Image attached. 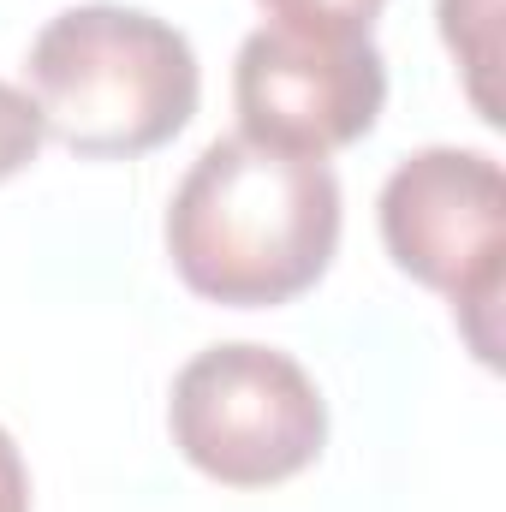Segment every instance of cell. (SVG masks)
<instances>
[{
  "mask_svg": "<svg viewBox=\"0 0 506 512\" xmlns=\"http://www.w3.org/2000/svg\"><path fill=\"white\" fill-rule=\"evenodd\" d=\"M340 251V179L316 155L215 137L167 203V256L215 304L262 310L310 292Z\"/></svg>",
  "mask_w": 506,
  "mask_h": 512,
  "instance_id": "cell-1",
  "label": "cell"
},
{
  "mask_svg": "<svg viewBox=\"0 0 506 512\" xmlns=\"http://www.w3.org/2000/svg\"><path fill=\"white\" fill-rule=\"evenodd\" d=\"M24 78L48 137L90 161L161 149L191 126L203 96L185 30L114 0L54 12L30 42Z\"/></svg>",
  "mask_w": 506,
  "mask_h": 512,
  "instance_id": "cell-2",
  "label": "cell"
},
{
  "mask_svg": "<svg viewBox=\"0 0 506 512\" xmlns=\"http://www.w3.org/2000/svg\"><path fill=\"white\" fill-rule=\"evenodd\" d=\"M167 429L203 477L227 489H268L316 465L328 405L298 358L256 340H227L173 376Z\"/></svg>",
  "mask_w": 506,
  "mask_h": 512,
  "instance_id": "cell-3",
  "label": "cell"
},
{
  "mask_svg": "<svg viewBox=\"0 0 506 512\" xmlns=\"http://www.w3.org/2000/svg\"><path fill=\"white\" fill-rule=\"evenodd\" d=\"M381 245L411 280L453 298V322L465 328L471 352L495 364L506 256L501 161L459 143L405 155L381 185Z\"/></svg>",
  "mask_w": 506,
  "mask_h": 512,
  "instance_id": "cell-4",
  "label": "cell"
},
{
  "mask_svg": "<svg viewBox=\"0 0 506 512\" xmlns=\"http://www.w3.org/2000/svg\"><path fill=\"white\" fill-rule=\"evenodd\" d=\"M239 131L286 155H334L370 137L387 108V60L364 42H310L262 24L233 60Z\"/></svg>",
  "mask_w": 506,
  "mask_h": 512,
  "instance_id": "cell-5",
  "label": "cell"
},
{
  "mask_svg": "<svg viewBox=\"0 0 506 512\" xmlns=\"http://www.w3.org/2000/svg\"><path fill=\"white\" fill-rule=\"evenodd\" d=\"M495 18H501V0H441V36L459 54V66L471 72V102L483 108V120H501L495 114V90H489V72H495Z\"/></svg>",
  "mask_w": 506,
  "mask_h": 512,
  "instance_id": "cell-6",
  "label": "cell"
},
{
  "mask_svg": "<svg viewBox=\"0 0 506 512\" xmlns=\"http://www.w3.org/2000/svg\"><path fill=\"white\" fill-rule=\"evenodd\" d=\"M274 30L310 36V42H364L387 0H256Z\"/></svg>",
  "mask_w": 506,
  "mask_h": 512,
  "instance_id": "cell-7",
  "label": "cell"
},
{
  "mask_svg": "<svg viewBox=\"0 0 506 512\" xmlns=\"http://www.w3.org/2000/svg\"><path fill=\"white\" fill-rule=\"evenodd\" d=\"M42 137H48V126H42L30 90H18V84L0 78V179H12L18 167H30L36 149H42Z\"/></svg>",
  "mask_w": 506,
  "mask_h": 512,
  "instance_id": "cell-8",
  "label": "cell"
},
{
  "mask_svg": "<svg viewBox=\"0 0 506 512\" xmlns=\"http://www.w3.org/2000/svg\"><path fill=\"white\" fill-rule=\"evenodd\" d=\"M0 512H30V471L6 429H0Z\"/></svg>",
  "mask_w": 506,
  "mask_h": 512,
  "instance_id": "cell-9",
  "label": "cell"
}]
</instances>
